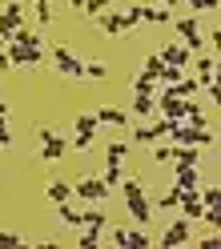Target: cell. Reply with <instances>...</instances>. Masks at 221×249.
<instances>
[{
	"label": "cell",
	"mask_w": 221,
	"mask_h": 249,
	"mask_svg": "<svg viewBox=\"0 0 221 249\" xmlns=\"http://www.w3.org/2000/svg\"><path fill=\"white\" fill-rule=\"evenodd\" d=\"M157 56H161V65H177V69H185V65H189V56H193V53H189V49H185L181 40H165L161 49H157Z\"/></svg>",
	"instance_id": "obj_13"
},
{
	"label": "cell",
	"mask_w": 221,
	"mask_h": 249,
	"mask_svg": "<svg viewBox=\"0 0 221 249\" xmlns=\"http://www.w3.org/2000/svg\"><path fill=\"white\" fill-rule=\"evenodd\" d=\"M49 137H56L53 124H37V141H49Z\"/></svg>",
	"instance_id": "obj_40"
},
{
	"label": "cell",
	"mask_w": 221,
	"mask_h": 249,
	"mask_svg": "<svg viewBox=\"0 0 221 249\" xmlns=\"http://www.w3.org/2000/svg\"><path fill=\"white\" fill-rule=\"evenodd\" d=\"M169 89L177 92V97H197V92H201V81H197V76H181V81L169 85Z\"/></svg>",
	"instance_id": "obj_23"
},
{
	"label": "cell",
	"mask_w": 221,
	"mask_h": 249,
	"mask_svg": "<svg viewBox=\"0 0 221 249\" xmlns=\"http://www.w3.org/2000/svg\"><path fill=\"white\" fill-rule=\"evenodd\" d=\"M189 241H193V221H185V217L169 221L165 233L157 237V245H161V249H177V245H189Z\"/></svg>",
	"instance_id": "obj_7"
},
{
	"label": "cell",
	"mask_w": 221,
	"mask_h": 249,
	"mask_svg": "<svg viewBox=\"0 0 221 249\" xmlns=\"http://www.w3.org/2000/svg\"><path fill=\"white\" fill-rule=\"evenodd\" d=\"M8 40H12V44H24V49H44V36H40V33H33L28 24H20Z\"/></svg>",
	"instance_id": "obj_17"
},
{
	"label": "cell",
	"mask_w": 221,
	"mask_h": 249,
	"mask_svg": "<svg viewBox=\"0 0 221 249\" xmlns=\"http://www.w3.org/2000/svg\"><path fill=\"white\" fill-rule=\"evenodd\" d=\"M105 8H113V0H85V4H81L85 17H97V12H105Z\"/></svg>",
	"instance_id": "obj_36"
},
{
	"label": "cell",
	"mask_w": 221,
	"mask_h": 249,
	"mask_svg": "<svg viewBox=\"0 0 221 249\" xmlns=\"http://www.w3.org/2000/svg\"><path fill=\"white\" fill-rule=\"evenodd\" d=\"M145 245H153V237H149L141 225H133V229H129V249H145Z\"/></svg>",
	"instance_id": "obj_33"
},
{
	"label": "cell",
	"mask_w": 221,
	"mask_h": 249,
	"mask_svg": "<svg viewBox=\"0 0 221 249\" xmlns=\"http://www.w3.org/2000/svg\"><path fill=\"white\" fill-rule=\"evenodd\" d=\"M101 241H105V237H101V233H92V229H85L81 237H76V245H81V249H97Z\"/></svg>",
	"instance_id": "obj_38"
},
{
	"label": "cell",
	"mask_w": 221,
	"mask_h": 249,
	"mask_svg": "<svg viewBox=\"0 0 221 249\" xmlns=\"http://www.w3.org/2000/svg\"><path fill=\"white\" fill-rule=\"evenodd\" d=\"M4 56H8V69H28V72H37V69L44 65V49H24V44H12V40H8Z\"/></svg>",
	"instance_id": "obj_5"
},
{
	"label": "cell",
	"mask_w": 221,
	"mask_h": 249,
	"mask_svg": "<svg viewBox=\"0 0 221 249\" xmlns=\"http://www.w3.org/2000/svg\"><path fill=\"white\" fill-rule=\"evenodd\" d=\"M4 4H8V0H4Z\"/></svg>",
	"instance_id": "obj_43"
},
{
	"label": "cell",
	"mask_w": 221,
	"mask_h": 249,
	"mask_svg": "<svg viewBox=\"0 0 221 249\" xmlns=\"http://www.w3.org/2000/svg\"><path fill=\"white\" fill-rule=\"evenodd\" d=\"M169 141L173 145H213L217 141V133L209 129V124H189V121H177L173 124V133H169Z\"/></svg>",
	"instance_id": "obj_2"
},
{
	"label": "cell",
	"mask_w": 221,
	"mask_h": 249,
	"mask_svg": "<svg viewBox=\"0 0 221 249\" xmlns=\"http://www.w3.org/2000/svg\"><path fill=\"white\" fill-rule=\"evenodd\" d=\"M65 153H69V137H65V133H56V137H49V141H40L37 161H44V165H56V161H65Z\"/></svg>",
	"instance_id": "obj_10"
},
{
	"label": "cell",
	"mask_w": 221,
	"mask_h": 249,
	"mask_svg": "<svg viewBox=\"0 0 221 249\" xmlns=\"http://www.w3.org/2000/svg\"><path fill=\"white\" fill-rule=\"evenodd\" d=\"M177 201H181V189L173 185V189H165L161 197H157V209H161V213H169V209H177Z\"/></svg>",
	"instance_id": "obj_28"
},
{
	"label": "cell",
	"mask_w": 221,
	"mask_h": 249,
	"mask_svg": "<svg viewBox=\"0 0 221 249\" xmlns=\"http://www.w3.org/2000/svg\"><path fill=\"white\" fill-rule=\"evenodd\" d=\"M173 185L197 193V189H201V165H173Z\"/></svg>",
	"instance_id": "obj_12"
},
{
	"label": "cell",
	"mask_w": 221,
	"mask_h": 249,
	"mask_svg": "<svg viewBox=\"0 0 221 249\" xmlns=\"http://www.w3.org/2000/svg\"><path fill=\"white\" fill-rule=\"evenodd\" d=\"M173 165H201L197 145H177V149H173Z\"/></svg>",
	"instance_id": "obj_20"
},
{
	"label": "cell",
	"mask_w": 221,
	"mask_h": 249,
	"mask_svg": "<svg viewBox=\"0 0 221 249\" xmlns=\"http://www.w3.org/2000/svg\"><path fill=\"white\" fill-rule=\"evenodd\" d=\"M24 245V237H17V233H8V229H0V249H17Z\"/></svg>",
	"instance_id": "obj_39"
},
{
	"label": "cell",
	"mask_w": 221,
	"mask_h": 249,
	"mask_svg": "<svg viewBox=\"0 0 221 249\" xmlns=\"http://www.w3.org/2000/svg\"><path fill=\"white\" fill-rule=\"evenodd\" d=\"M81 4H85V0H69V8H81Z\"/></svg>",
	"instance_id": "obj_42"
},
{
	"label": "cell",
	"mask_w": 221,
	"mask_h": 249,
	"mask_svg": "<svg viewBox=\"0 0 221 249\" xmlns=\"http://www.w3.org/2000/svg\"><path fill=\"white\" fill-rule=\"evenodd\" d=\"M141 72H145V76H157V72H161V56H157V53H149L145 60H141Z\"/></svg>",
	"instance_id": "obj_37"
},
{
	"label": "cell",
	"mask_w": 221,
	"mask_h": 249,
	"mask_svg": "<svg viewBox=\"0 0 221 249\" xmlns=\"http://www.w3.org/2000/svg\"><path fill=\"white\" fill-rule=\"evenodd\" d=\"M125 153H129V145L125 141H113L105 149V165H125Z\"/></svg>",
	"instance_id": "obj_25"
},
{
	"label": "cell",
	"mask_w": 221,
	"mask_h": 249,
	"mask_svg": "<svg viewBox=\"0 0 221 249\" xmlns=\"http://www.w3.org/2000/svg\"><path fill=\"white\" fill-rule=\"evenodd\" d=\"M81 76H89V81H105V76H109V65H105V60H85V72Z\"/></svg>",
	"instance_id": "obj_29"
},
{
	"label": "cell",
	"mask_w": 221,
	"mask_h": 249,
	"mask_svg": "<svg viewBox=\"0 0 221 249\" xmlns=\"http://www.w3.org/2000/svg\"><path fill=\"white\" fill-rule=\"evenodd\" d=\"M121 177H125V165H105V185H109V189H117Z\"/></svg>",
	"instance_id": "obj_34"
},
{
	"label": "cell",
	"mask_w": 221,
	"mask_h": 249,
	"mask_svg": "<svg viewBox=\"0 0 221 249\" xmlns=\"http://www.w3.org/2000/svg\"><path fill=\"white\" fill-rule=\"evenodd\" d=\"M92 20H97V33H101V36H125V33H129V28H125V17H121V12H113V8L97 12Z\"/></svg>",
	"instance_id": "obj_11"
},
{
	"label": "cell",
	"mask_w": 221,
	"mask_h": 249,
	"mask_svg": "<svg viewBox=\"0 0 221 249\" xmlns=\"http://www.w3.org/2000/svg\"><path fill=\"white\" fill-rule=\"evenodd\" d=\"M56 217H60V221H65L69 229H81V209L69 205V201H60V205H56Z\"/></svg>",
	"instance_id": "obj_21"
},
{
	"label": "cell",
	"mask_w": 221,
	"mask_h": 249,
	"mask_svg": "<svg viewBox=\"0 0 221 249\" xmlns=\"http://www.w3.org/2000/svg\"><path fill=\"white\" fill-rule=\"evenodd\" d=\"M185 76V69H177V65H161V72H157V85H177Z\"/></svg>",
	"instance_id": "obj_30"
},
{
	"label": "cell",
	"mask_w": 221,
	"mask_h": 249,
	"mask_svg": "<svg viewBox=\"0 0 221 249\" xmlns=\"http://www.w3.org/2000/svg\"><path fill=\"white\" fill-rule=\"evenodd\" d=\"M113 193L105 185V177H97V173H89V177H81V181H73V197H81L85 205H101V201Z\"/></svg>",
	"instance_id": "obj_4"
},
{
	"label": "cell",
	"mask_w": 221,
	"mask_h": 249,
	"mask_svg": "<svg viewBox=\"0 0 221 249\" xmlns=\"http://www.w3.org/2000/svg\"><path fill=\"white\" fill-rule=\"evenodd\" d=\"M145 24L169 28V24H173V8H169V4H145Z\"/></svg>",
	"instance_id": "obj_16"
},
{
	"label": "cell",
	"mask_w": 221,
	"mask_h": 249,
	"mask_svg": "<svg viewBox=\"0 0 221 249\" xmlns=\"http://www.w3.org/2000/svg\"><path fill=\"white\" fill-rule=\"evenodd\" d=\"M173 124H177V121H169V117H153V121H145L141 129H133V145H157V141H169Z\"/></svg>",
	"instance_id": "obj_3"
},
{
	"label": "cell",
	"mask_w": 221,
	"mask_h": 249,
	"mask_svg": "<svg viewBox=\"0 0 221 249\" xmlns=\"http://www.w3.org/2000/svg\"><path fill=\"white\" fill-rule=\"evenodd\" d=\"M133 113H137L141 121H149V117L157 113V101H153V92H133Z\"/></svg>",
	"instance_id": "obj_18"
},
{
	"label": "cell",
	"mask_w": 221,
	"mask_h": 249,
	"mask_svg": "<svg viewBox=\"0 0 221 249\" xmlns=\"http://www.w3.org/2000/svg\"><path fill=\"white\" fill-rule=\"evenodd\" d=\"M169 28H173V33H177V36H181V44H185L189 53H197L201 44H205V28H201V20H197V17H185V20H173Z\"/></svg>",
	"instance_id": "obj_6"
},
{
	"label": "cell",
	"mask_w": 221,
	"mask_h": 249,
	"mask_svg": "<svg viewBox=\"0 0 221 249\" xmlns=\"http://www.w3.org/2000/svg\"><path fill=\"white\" fill-rule=\"evenodd\" d=\"M81 229H92V233H101V237H105V229H109V217H105V209H97V205L81 209Z\"/></svg>",
	"instance_id": "obj_14"
},
{
	"label": "cell",
	"mask_w": 221,
	"mask_h": 249,
	"mask_svg": "<svg viewBox=\"0 0 221 249\" xmlns=\"http://www.w3.org/2000/svg\"><path fill=\"white\" fill-rule=\"evenodd\" d=\"M49 201H53V205L73 201V185H69V181H49Z\"/></svg>",
	"instance_id": "obj_22"
},
{
	"label": "cell",
	"mask_w": 221,
	"mask_h": 249,
	"mask_svg": "<svg viewBox=\"0 0 221 249\" xmlns=\"http://www.w3.org/2000/svg\"><path fill=\"white\" fill-rule=\"evenodd\" d=\"M173 149H177L173 141H157V145H153V161H157V165H173Z\"/></svg>",
	"instance_id": "obj_26"
},
{
	"label": "cell",
	"mask_w": 221,
	"mask_h": 249,
	"mask_svg": "<svg viewBox=\"0 0 221 249\" xmlns=\"http://www.w3.org/2000/svg\"><path fill=\"white\" fill-rule=\"evenodd\" d=\"M97 124L125 129V124H129V113H125V108H113V105H101V108H97Z\"/></svg>",
	"instance_id": "obj_15"
},
{
	"label": "cell",
	"mask_w": 221,
	"mask_h": 249,
	"mask_svg": "<svg viewBox=\"0 0 221 249\" xmlns=\"http://www.w3.org/2000/svg\"><path fill=\"white\" fill-rule=\"evenodd\" d=\"M20 24H24V0H8V4H4V12H0V36L8 40Z\"/></svg>",
	"instance_id": "obj_9"
},
{
	"label": "cell",
	"mask_w": 221,
	"mask_h": 249,
	"mask_svg": "<svg viewBox=\"0 0 221 249\" xmlns=\"http://www.w3.org/2000/svg\"><path fill=\"white\" fill-rule=\"evenodd\" d=\"M121 17H125V28H137V24H145V4H133V8H125Z\"/></svg>",
	"instance_id": "obj_32"
},
{
	"label": "cell",
	"mask_w": 221,
	"mask_h": 249,
	"mask_svg": "<svg viewBox=\"0 0 221 249\" xmlns=\"http://www.w3.org/2000/svg\"><path fill=\"white\" fill-rule=\"evenodd\" d=\"M181 4H189V12L201 17V12H213V8H217V0H181Z\"/></svg>",
	"instance_id": "obj_35"
},
{
	"label": "cell",
	"mask_w": 221,
	"mask_h": 249,
	"mask_svg": "<svg viewBox=\"0 0 221 249\" xmlns=\"http://www.w3.org/2000/svg\"><path fill=\"white\" fill-rule=\"evenodd\" d=\"M129 89H133V92H157L161 85H157V76H145V72H137L133 81H129Z\"/></svg>",
	"instance_id": "obj_24"
},
{
	"label": "cell",
	"mask_w": 221,
	"mask_h": 249,
	"mask_svg": "<svg viewBox=\"0 0 221 249\" xmlns=\"http://www.w3.org/2000/svg\"><path fill=\"white\" fill-rule=\"evenodd\" d=\"M117 189H121V197H125V209H129L133 225H149V221H153V201L145 197V185H141V177H137V173H133V177L125 173Z\"/></svg>",
	"instance_id": "obj_1"
},
{
	"label": "cell",
	"mask_w": 221,
	"mask_h": 249,
	"mask_svg": "<svg viewBox=\"0 0 221 249\" xmlns=\"http://www.w3.org/2000/svg\"><path fill=\"white\" fill-rule=\"evenodd\" d=\"M73 133H85V137H97L101 133V124H97V113H81L73 121Z\"/></svg>",
	"instance_id": "obj_19"
},
{
	"label": "cell",
	"mask_w": 221,
	"mask_h": 249,
	"mask_svg": "<svg viewBox=\"0 0 221 249\" xmlns=\"http://www.w3.org/2000/svg\"><path fill=\"white\" fill-rule=\"evenodd\" d=\"M197 197H201L205 209H217V205H221V189H217V185H205V189H197Z\"/></svg>",
	"instance_id": "obj_31"
},
{
	"label": "cell",
	"mask_w": 221,
	"mask_h": 249,
	"mask_svg": "<svg viewBox=\"0 0 221 249\" xmlns=\"http://www.w3.org/2000/svg\"><path fill=\"white\" fill-rule=\"evenodd\" d=\"M153 4H169L173 8V4H181V0H153Z\"/></svg>",
	"instance_id": "obj_41"
},
{
	"label": "cell",
	"mask_w": 221,
	"mask_h": 249,
	"mask_svg": "<svg viewBox=\"0 0 221 249\" xmlns=\"http://www.w3.org/2000/svg\"><path fill=\"white\" fill-rule=\"evenodd\" d=\"M213 72H217V60H213V56H201V60H197V81H201V85H209V81H213Z\"/></svg>",
	"instance_id": "obj_27"
},
{
	"label": "cell",
	"mask_w": 221,
	"mask_h": 249,
	"mask_svg": "<svg viewBox=\"0 0 221 249\" xmlns=\"http://www.w3.org/2000/svg\"><path fill=\"white\" fill-rule=\"evenodd\" d=\"M49 56H53V69H56L60 76H81V72H85V60L76 56L73 49H65V44H56Z\"/></svg>",
	"instance_id": "obj_8"
}]
</instances>
